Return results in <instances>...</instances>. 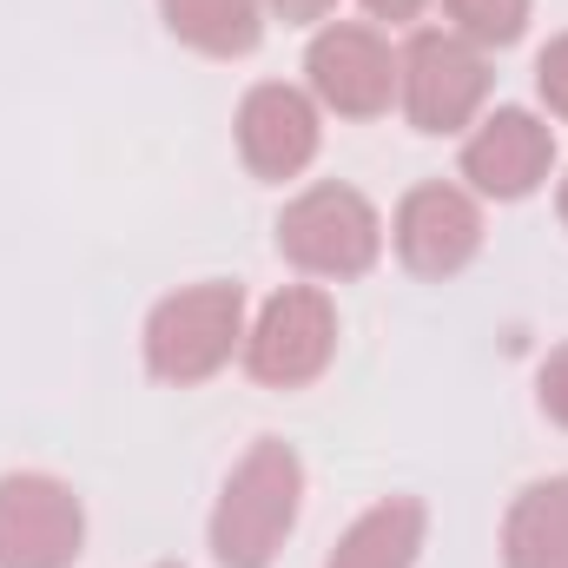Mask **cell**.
<instances>
[{
  "instance_id": "obj_1",
  "label": "cell",
  "mask_w": 568,
  "mask_h": 568,
  "mask_svg": "<svg viewBox=\"0 0 568 568\" xmlns=\"http://www.w3.org/2000/svg\"><path fill=\"white\" fill-rule=\"evenodd\" d=\"M297 509H304V463H297V449L278 443V436H258L239 456V469L225 476L219 509H212V556H219V568H272L284 536L297 529Z\"/></svg>"
},
{
  "instance_id": "obj_2",
  "label": "cell",
  "mask_w": 568,
  "mask_h": 568,
  "mask_svg": "<svg viewBox=\"0 0 568 568\" xmlns=\"http://www.w3.org/2000/svg\"><path fill=\"white\" fill-rule=\"evenodd\" d=\"M245 344V291L239 284H185L145 317V371L159 384H205Z\"/></svg>"
},
{
  "instance_id": "obj_3",
  "label": "cell",
  "mask_w": 568,
  "mask_h": 568,
  "mask_svg": "<svg viewBox=\"0 0 568 568\" xmlns=\"http://www.w3.org/2000/svg\"><path fill=\"white\" fill-rule=\"evenodd\" d=\"M278 252L311 278H364L384 252V219L357 185H311L284 205Z\"/></svg>"
},
{
  "instance_id": "obj_4",
  "label": "cell",
  "mask_w": 568,
  "mask_h": 568,
  "mask_svg": "<svg viewBox=\"0 0 568 568\" xmlns=\"http://www.w3.org/2000/svg\"><path fill=\"white\" fill-rule=\"evenodd\" d=\"M337 357V304L317 284H284L245 331V371L265 390H304Z\"/></svg>"
},
{
  "instance_id": "obj_5",
  "label": "cell",
  "mask_w": 568,
  "mask_h": 568,
  "mask_svg": "<svg viewBox=\"0 0 568 568\" xmlns=\"http://www.w3.org/2000/svg\"><path fill=\"white\" fill-rule=\"evenodd\" d=\"M397 93L417 133H463L489 100V60L463 33H417L397 53Z\"/></svg>"
},
{
  "instance_id": "obj_6",
  "label": "cell",
  "mask_w": 568,
  "mask_h": 568,
  "mask_svg": "<svg viewBox=\"0 0 568 568\" xmlns=\"http://www.w3.org/2000/svg\"><path fill=\"white\" fill-rule=\"evenodd\" d=\"M87 542V509L60 476H0V568H73Z\"/></svg>"
},
{
  "instance_id": "obj_7",
  "label": "cell",
  "mask_w": 568,
  "mask_h": 568,
  "mask_svg": "<svg viewBox=\"0 0 568 568\" xmlns=\"http://www.w3.org/2000/svg\"><path fill=\"white\" fill-rule=\"evenodd\" d=\"M304 73H311V100L331 106L337 120H377L397 100V53L384 47V33L357 20H331L311 40Z\"/></svg>"
},
{
  "instance_id": "obj_8",
  "label": "cell",
  "mask_w": 568,
  "mask_h": 568,
  "mask_svg": "<svg viewBox=\"0 0 568 568\" xmlns=\"http://www.w3.org/2000/svg\"><path fill=\"white\" fill-rule=\"evenodd\" d=\"M390 239L417 278H456L483 252V212L463 185H417V192H404Z\"/></svg>"
},
{
  "instance_id": "obj_9",
  "label": "cell",
  "mask_w": 568,
  "mask_h": 568,
  "mask_svg": "<svg viewBox=\"0 0 568 568\" xmlns=\"http://www.w3.org/2000/svg\"><path fill=\"white\" fill-rule=\"evenodd\" d=\"M556 165V133L523 113V106H496L469 140H463V179L483 192V199H529Z\"/></svg>"
},
{
  "instance_id": "obj_10",
  "label": "cell",
  "mask_w": 568,
  "mask_h": 568,
  "mask_svg": "<svg viewBox=\"0 0 568 568\" xmlns=\"http://www.w3.org/2000/svg\"><path fill=\"white\" fill-rule=\"evenodd\" d=\"M239 152L258 179H297L317 159V100L284 80L252 87L239 106Z\"/></svg>"
},
{
  "instance_id": "obj_11",
  "label": "cell",
  "mask_w": 568,
  "mask_h": 568,
  "mask_svg": "<svg viewBox=\"0 0 568 568\" xmlns=\"http://www.w3.org/2000/svg\"><path fill=\"white\" fill-rule=\"evenodd\" d=\"M424 529H429V516H424L417 496H384V503H371V509L337 536V549H331L324 568H417Z\"/></svg>"
},
{
  "instance_id": "obj_12",
  "label": "cell",
  "mask_w": 568,
  "mask_h": 568,
  "mask_svg": "<svg viewBox=\"0 0 568 568\" xmlns=\"http://www.w3.org/2000/svg\"><path fill=\"white\" fill-rule=\"evenodd\" d=\"M503 568H568V476L529 483L509 503Z\"/></svg>"
},
{
  "instance_id": "obj_13",
  "label": "cell",
  "mask_w": 568,
  "mask_h": 568,
  "mask_svg": "<svg viewBox=\"0 0 568 568\" xmlns=\"http://www.w3.org/2000/svg\"><path fill=\"white\" fill-rule=\"evenodd\" d=\"M172 40L212 53V60H239L258 47V0H159Z\"/></svg>"
},
{
  "instance_id": "obj_14",
  "label": "cell",
  "mask_w": 568,
  "mask_h": 568,
  "mask_svg": "<svg viewBox=\"0 0 568 568\" xmlns=\"http://www.w3.org/2000/svg\"><path fill=\"white\" fill-rule=\"evenodd\" d=\"M449 7V33H463L469 47H509V40H523V27H529V0H443Z\"/></svg>"
},
{
  "instance_id": "obj_15",
  "label": "cell",
  "mask_w": 568,
  "mask_h": 568,
  "mask_svg": "<svg viewBox=\"0 0 568 568\" xmlns=\"http://www.w3.org/2000/svg\"><path fill=\"white\" fill-rule=\"evenodd\" d=\"M536 93L549 100L556 120H568V33H556V40L542 47V60H536Z\"/></svg>"
},
{
  "instance_id": "obj_16",
  "label": "cell",
  "mask_w": 568,
  "mask_h": 568,
  "mask_svg": "<svg viewBox=\"0 0 568 568\" xmlns=\"http://www.w3.org/2000/svg\"><path fill=\"white\" fill-rule=\"evenodd\" d=\"M536 397H542V410L556 417V424L568 429V344L542 364V377H536Z\"/></svg>"
},
{
  "instance_id": "obj_17",
  "label": "cell",
  "mask_w": 568,
  "mask_h": 568,
  "mask_svg": "<svg viewBox=\"0 0 568 568\" xmlns=\"http://www.w3.org/2000/svg\"><path fill=\"white\" fill-rule=\"evenodd\" d=\"M265 7H272L278 20H291V27H311V20H324L337 0H265Z\"/></svg>"
},
{
  "instance_id": "obj_18",
  "label": "cell",
  "mask_w": 568,
  "mask_h": 568,
  "mask_svg": "<svg viewBox=\"0 0 568 568\" xmlns=\"http://www.w3.org/2000/svg\"><path fill=\"white\" fill-rule=\"evenodd\" d=\"M364 7H371L377 20H417V13H424L429 0H364Z\"/></svg>"
},
{
  "instance_id": "obj_19",
  "label": "cell",
  "mask_w": 568,
  "mask_h": 568,
  "mask_svg": "<svg viewBox=\"0 0 568 568\" xmlns=\"http://www.w3.org/2000/svg\"><path fill=\"white\" fill-rule=\"evenodd\" d=\"M556 212H562V225H568V179H562V192H556Z\"/></svg>"
},
{
  "instance_id": "obj_20",
  "label": "cell",
  "mask_w": 568,
  "mask_h": 568,
  "mask_svg": "<svg viewBox=\"0 0 568 568\" xmlns=\"http://www.w3.org/2000/svg\"><path fill=\"white\" fill-rule=\"evenodd\" d=\"M159 568H179V562H159Z\"/></svg>"
}]
</instances>
